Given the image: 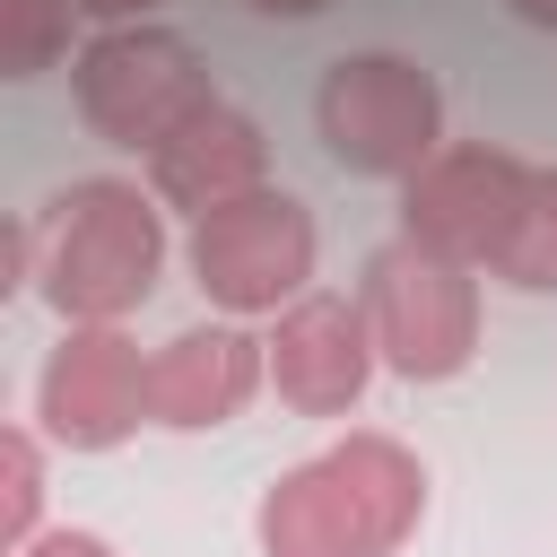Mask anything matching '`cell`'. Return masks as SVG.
Returning a JSON list of instances; mask_svg holds the SVG:
<instances>
[{"label": "cell", "mask_w": 557, "mask_h": 557, "mask_svg": "<svg viewBox=\"0 0 557 557\" xmlns=\"http://www.w3.org/2000/svg\"><path fill=\"white\" fill-rule=\"evenodd\" d=\"M426 513V470L392 435H339L261 496V557H392Z\"/></svg>", "instance_id": "obj_1"}, {"label": "cell", "mask_w": 557, "mask_h": 557, "mask_svg": "<svg viewBox=\"0 0 557 557\" xmlns=\"http://www.w3.org/2000/svg\"><path fill=\"white\" fill-rule=\"evenodd\" d=\"M366 331H374V357L409 383H444L470 366L479 348V278L470 261L453 252H426V244H383L366 261Z\"/></svg>", "instance_id": "obj_4"}, {"label": "cell", "mask_w": 557, "mask_h": 557, "mask_svg": "<svg viewBox=\"0 0 557 557\" xmlns=\"http://www.w3.org/2000/svg\"><path fill=\"white\" fill-rule=\"evenodd\" d=\"M487 270L513 278V287H557V165H531L522 209H513V226H505Z\"/></svg>", "instance_id": "obj_12"}, {"label": "cell", "mask_w": 557, "mask_h": 557, "mask_svg": "<svg viewBox=\"0 0 557 557\" xmlns=\"http://www.w3.org/2000/svg\"><path fill=\"white\" fill-rule=\"evenodd\" d=\"M244 9H261V17H313V9H331V0H244Z\"/></svg>", "instance_id": "obj_17"}, {"label": "cell", "mask_w": 557, "mask_h": 557, "mask_svg": "<svg viewBox=\"0 0 557 557\" xmlns=\"http://www.w3.org/2000/svg\"><path fill=\"white\" fill-rule=\"evenodd\" d=\"M261 174H270V139H261V122L235 113L226 96H218L209 113H191V122L148 157L157 200H174V209H191V218H209V209L261 191Z\"/></svg>", "instance_id": "obj_11"}, {"label": "cell", "mask_w": 557, "mask_h": 557, "mask_svg": "<svg viewBox=\"0 0 557 557\" xmlns=\"http://www.w3.org/2000/svg\"><path fill=\"white\" fill-rule=\"evenodd\" d=\"M78 0H0V78H35L70 52Z\"/></svg>", "instance_id": "obj_13"}, {"label": "cell", "mask_w": 557, "mask_h": 557, "mask_svg": "<svg viewBox=\"0 0 557 557\" xmlns=\"http://www.w3.org/2000/svg\"><path fill=\"white\" fill-rule=\"evenodd\" d=\"M17 557H113V540H96V531H35Z\"/></svg>", "instance_id": "obj_15"}, {"label": "cell", "mask_w": 557, "mask_h": 557, "mask_svg": "<svg viewBox=\"0 0 557 557\" xmlns=\"http://www.w3.org/2000/svg\"><path fill=\"white\" fill-rule=\"evenodd\" d=\"M505 9H513V17H531V26H548V35H557V0H505Z\"/></svg>", "instance_id": "obj_18"}, {"label": "cell", "mask_w": 557, "mask_h": 557, "mask_svg": "<svg viewBox=\"0 0 557 557\" xmlns=\"http://www.w3.org/2000/svg\"><path fill=\"white\" fill-rule=\"evenodd\" d=\"M366 374H374L366 305L313 287V296H296V305L278 313V331H270V383H278L287 409H305V418H339V409L366 400Z\"/></svg>", "instance_id": "obj_9"}, {"label": "cell", "mask_w": 557, "mask_h": 557, "mask_svg": "<svg viewBox=\"0 0 557 557\" xmlns=\"http://www.w3.org/2000/svg\"><path fill=\"white\" fill-rule=\"evenodd\" d=\"M218 87L200 70V52L174 35V26H104L87 52H78V113L96 139L113 148H165L191 113H209Z\"/></svg>", "instance_id": "obj_3"}, {"label": "cell", "mask_w": 557, "mask_h": 557, "mask_svg": "<svg viewBox=\"0 0 557 557\" xmlns=\"http://www.w3.org/2000/svg\"><path fill=\"white\" fill-rule=\"evenodd\" d=\"M191 278L226 305V313H278L296 296H313V218L287 191H244L209 218H191Z\"/></svg>", "instance_id": "obj_6"}, {"label": "cell", "mask_w": 557, "mask_h": 557, "mask_svg": "<svg viewBox=\"0 0 557 557\" xmlns=\"http://www.w3.org/2000/svg\"><path fill=\"white\" fill-rule=\"evenodd\" d=\"M313 122H322V148L348 174H400L409 183L444 139V96L400 52H348V61H331Z\"/></svg>", "instance_id": "obj_5"}, {"label": "cell", "mask_w": 557, "mask_h": 557, "mask_svg": "<svg viewBox=\"0 0 557 557\" xmlns=\"http://www.w3.org/2000/svg\"><path fill=\"white\" fill-rule=\"evenodd\" d=\"M35 513H44V453H35L26 426H9L0 435V531H9V548L35 540Z\"/></svg>", "instance_id": "obj_14"}, {"label": "cell", "mask_w": 557, "mask_h": 557, "mask_svg": "<svg viewBox=\"0 0 557 557\" xmlns=\"http://www.w3.org/2000/svg\"><path fill=\"white\" fill-rule=\"evenodd\" d=\"M35 252H44L35 278L61 322H122L131 305H148V287L165 270V226L139 183L87 174L52 200V218L35 226Z\"/></svg>", "instance_id": "obj_2"}, {"label": "cell", "mask_w": 557, "mask_h": 557, "mask_svg": "<svg viewBox=\"0 0 557 557\" xmlns=\"http://www.w3.org/2000/svg\"><path fill=\"white\" fill-rule=\"evenodd\" d=\"M522 183H531V165L513 148H487V139L435 148L400 191V235L426 252H453V261H496V244L522 209Z\"/></svg>", "instance_id": "obj_7"}, {"label": "cell", "mask_w": 557, "mask_h": 557, "mask_svg": "<svg viewBox=\"0 0 557 557\" xmlns=\"http://www.w3.org/2000/svg\"><path fill=\"white\" fill-rule=\"evenodd\" d=\"M270 374V339L235 331V322H200V331H174L157 357H148V418L157 426H226L252 383Z\"/></svg>", "instance_id": "obj_10"}, {"label": "cell", "mask_w": 557, "mask_h": 557, "mask_svg": "<svg viewBox=\"0 0 557 557\" xmlns=\"http://www.w3.org/2000/svg\"><path fill=\"white\" fill-rule=\"evenodd\" d=\"M157 0H78V17H104V26H139Z\"/></svg>", "instance_id": "obj_16"}, {"label": "cell", "mask_w": 557, "mask_h": 557, "mask_svg": "<svg viewBox=\"0 0 557 557\" xmlns=\"http://www.w3.org/2000/svg\"><path fill=\"white\" fill-rule=\"evenodd\" d=\"M35 418L61 453H113L148 418V366L113 322H70V339L44 357Z\"/></svg>", "instance_id": "obj_8"}]
</instances>
